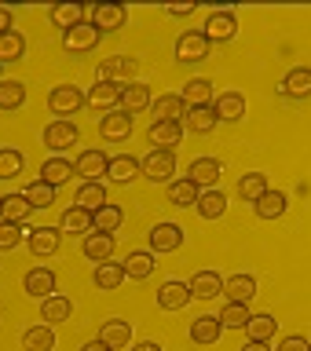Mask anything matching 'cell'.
<instances>
[{
	"mask_svg": "<svg viewBox=\"0 0 311 351\" xmlns=\"http://www.w3.org/2000/svg\"><path fill=\"white\" fill-rule=\"evenodd\" d=\"M81 106H88L81 88H73V84H59V88H51V95H48V110H51V114L59 117V121L73 117Z\"/></svg>",
	"mask_w": 311,
	"mask_h": 351,
	"instance_id": "1",
	"label": "cell"
},
{
	"mask_svg": "<svg viewBox=\"0 0 311 351\" xmlns=\"http://www.w3.org/2000/svg\"><path fill=\"white\" fill-rule=\"evenodd\" d=\"M143 176H147L150 183H172L176 176V154L172 150H150L147 158L139 161Z\"/></svg>",
	"mask_w": 311,
	"mask_h": 351,
	"instance_id": "2",
	"label": "cell"
},
{
	"mask_svg": "<svg viewBox=\"0 0 311 351\" xmlns=\"http://www.w3.org/2000/svg\"><path fill=\"white\" fill-rule=\"evenodd\" d=\"M209 37L202 29H187V33H180L176 37V59L180 62H202V59H209Z\"/></svg>",
	"mask_w": 311,
	"mask_h": 351,
	"instance_id": "3",
	"label": "cell"
},
{
	"mask_svg": "<svg viewBox=\"0 0 311 351\" xmlns=\"http://www.w3.org/2000/svg\"><path fill=\"white\" fill-rule=\"evenodd\" d=\"M99 37H103V33H99L92 22H81V26H73V29L62 33V48L70 55H84V51H92L99 44Z\"/></svg>",
	"mask_w": 311,
	"mask_h": 351,
	"instance_id": "4",
	"label": "cell"
},
{
	"mask_svg": "<svg viewBox=\"0 0 311 351\" xmlns=\"http://www.w3.org/2000/svg\"><path fill=\"white\" fill-rule=\"evenodd\" d=\"M132 77H136V59H128V55H114V59L99 62V81H110V84H132Z\"/></svg>",
	"mask_w": 311,
	"mask_h": 351,
	"instance_id": "5",
	"label": "cell"
},
{
	"mask_svg": "<svg viewBox=\"0 0 311 351\" xmlns=\"http://www.w3.org/2000/svg\"><path fill=\"white\" fill-rule=\"evenodd\" d=\"M99 136H103L106 143H125L132 136V114H125L121 106L103 114V121H99Z\"/></svg>",
	"mask_w": 311,
	"mask_h": 351,
	"instance_id": "6",
	"label": "cell"
},
{
	"mask_svg": "<svg viewBox=\"0 0 311 351\" xmlns=\"http://www.w3.org/2000/svg\"><path fill=\"white\" fill-rule=\"evenodd\" d=\"M26 245H30L33 256H55L62 245V230L59 227H37L26 234Z\"/></svg>",
	"mask_w": 311,
	"mask_h": 351,
	"instance_id": "7",
	"label": "cell"
},
{
	"mask_svg": "<svg viewBox=\"0 0 311 351\" xmlns=\"http://www.w3.org/2000/svg\"><path fill=\"white\" fill-rule=\"evenodd\" d=\"M128 22V8L125 4H95L92 8V26L99 33H114Z\"/></svg>",
	"mask_w": 311,
	"mask_h": 351,
	"instance_id": "8",
	"label": "cell"
},
{
	"mask_svg": "<svg viewBox=\"0 0 311 351\" xmlns=\"http://www.w3.org/2000/svg\"><path fill=\"white\" fill-rule=\"evenodd\" d=\"M147 139H150V150H172L183 139V125L180 121H154Z\"/></svg>",
	"mask_w": 311,
	"mask_h": 351,
	"instance_id": "9",
	"label": "cell"
},
{
	"mask_svg": "<svg viewBox=\"0 0 311 351\" xmlns=\"http://www.w3.org/2000/svg\"><path fill=\"white\" fill-rule=\"evenodd\" d=\"M84 103L92 110H103V114H110V110L121 106V84H110V81H95V88H88Z\"/></svg>",
	"mask_w": 311,
	"mask_h": 351,
	"instance_id": "10",
	"label": "cell"
},
{
	"mask_svg": "<svg viewBox=\"0 0 311 351\" xmlns=\"http://www.w3.org/2000/svg\"><path fill=\"white\" fill-rule=\"evenodd\" d=\"M180 245H183L180 223H154L150 227V252H176Z\"/></svg>",
	"mask_w": 311,
	"mask_h": 351,
	"instance_id": "11",
	"label": "cell"
},
{
	"mask_svg": "<svg viewBox=\"0 0 311 351\" xmlns=\"http://www.w3.org/2000/svg\"><path fill=\"white\" fill-rule=\"evenodd\" d=\"M202 33L209 37V44H227V40L238 33V22H235V15H231V11H213Z\"/></svg>",
	"mask_w": 311,
	"mask_h": 351,
	"instance_id": "12",
	"label": "cell"
},
{
	"mask_svg": "<svg viewBox=\"0 0 311 351\" xmlns=\"http://www.w3.org/2000/svg\"><path fill=\"white\" fill-rule=\"evenodd\" d=\"M22 289H26L33 300H48V296H55V271H48V267H33V271H26V278H22Z\"/></svg>",
	"mask_w": 311,
	"mask_h": 351,
	"instance_id": "13",
	"label": "cell"
},
{
	"mask_svg": "<svg viewBox=\"0 0 311 351\" xmlns=\"http://www.w3.org/2000/svg\"><path fill=\"white\" fill-rule=\"evenodd\" d=\"M106 169H110V158L103 150H84L73 161V172L84 176V183H99V176H106Z\"/></svg>",
	"mask_w": 311,
	"mask_h": 351,
	"instance_id": "14",
	"label": "cell"
},
{
	"mask_svg": "<svg viewBox=\"0 0 311 351\" xmlns=\"http://www.w3.org/2000/svg\"><path fill=\"white\" fill-rule=\"evenodd\" d=\"M77 136H81V132H77L73 121H51V125L44 128V147L59 154V150H66V147H73Z\"/></svg>",
	"mask_w": 311,
	"mask_h": 351,
	"instance_id": "15",
	"label": "cell"
},
{
	"mask_svg": "<svg viewBox=\"0 0 311 351\" xmlns=\"http://www.w3.org/2000/svg\"><path fill=\"white\" fill-rule=\"evenodd\" d=\"M191 300L194 296H191V285L187 282H165L158 289V307L161 311H183Z\"/></svg>",
	"mask_w": 311,
	"mask_h": 351,
	"instance_id": "16",
	"label": "cell"
},
{
	"mask_svg": "<svg viewBox=\"0 0 311 351\" xmlns=\"http://www.w3.org/2000/svg\"><path fill=\"white\" fill-rule=\"evenodd\" d=\"M220 176H224V165L216 158H198V161H191V169H187V180H194L198 186H209V191L220 183Z\"/></svg>",
	"mask_w": 311,
	"mask_h": 351,
	"instance_id": "17",
	"label": "cell"
},
{
	"mask_svg": "<svg viewBox=\"0 0 311 351\" xmlns=\"http://www.w3.org/2000/svg\"><path fill=\"white\" fill-rule=\"evenodd\" d=\"M99 340L110 348V351H121L132 344V322H125V318H110V322H103V329H99Z\"/></svg>",
	"mask_w": 311,
	"mask_h": 351,
	"instance_id": "18",
	"label": "cell"
},
{
	"mask_svg": "<svg viewBox=\"0 0 311 351\" xmlns=\"http://www.w3.org/2000/svg\"><path fill=\"white\" fill-rule=\"evenodd\" d=\"M224 296H227V304H249L257 296V278L253 274H231L224 282Z\"/></svg>",
	"mask_w": 311,
	"mask_h": 351,
	"instance_id": "19",
	"label": "cell"
},
{
	"mask_svg": "<svg viewBox=\"0 0 311 351\" xmlns=\"http://www.w3.org/2000/svg\"><path fill=\"white\" fill-rule=\"evenodd\" d=\"M154 103L150 99V84H143V81H132L121 88V110L125 114H139V110H147Z\"/></svg>",
	"mask_w": 311,
	"mask_h": 351,
	"instance_id": "20",
	"label": "cell"
},
{
	"mask_svg": "<svg viewBox=\"0 0 311 351\" xmlns=\"http://www.w3.org/2000/svg\"><path fill=\"white\" fill-rule=\"evenodd\" d=\"M213 114H216V121H242V117H246V95H242V92L216 95Z\"/></svg>",
	"mask_w": 311,
	"mask_h": 351,
	"instance_id": "21",
	"label": "cell"
},
{
	"mask_svg": "<svg viewBox=\"0 0 311 351\" xmlns=\"http://www.w3.org/2000/svg\"><path fill=\"white\" fill-rule=\"evenodd\" d=\"M282 95H290V99H311V70L308 66H297V70H290L282 77V88H279Z\"/></svg>",
	"mask_w": 311,
	"mask_h": 351,
	"instance_id": "22",
	"label": "cell"
},
{
	"mask_svg": "<svg viewBox=\"0 0 311 351\" xmlns=\"http://www.w3.org/2000/svg\"><path fill=\"white\" fill-rule=\"evenodd\" d=\"M92 282H95V289H117L121 282H125V263H114V260H103V263H95V271H92Z\"/></svg>",
	"mask_w": 311,
	"mask_h": 351,
	"instance_id": "23",
	"label": "cell"
},
{
	"mask_svg": "<svg viewBox=\"0 0 311 351\" xmlns=\"http://www.w3.org/2000/svg\"><path fill=\"white\" fill-rule=\"evenodd\" d=\"M150 110H154V121H180L183 125V117H187L183 95H158L150 103Z\"/></svg>",
	"mask_w": 311,
	"mask_h": 351,
	"instance_id": "24",
	"label": "cell"
},
{
	"mask_svg": "<svg viewBox=\"0 0 311 351\" xmlns=\"http://www.w3.org/2000/svg\"><path fill=\"white\" fill-rule=\"evenodd\" d=\"M187 285H191V296H198V300H213V296L224 293V278L216 271H198Z\"/></svg>",
	"mask_w": 311,
	"mask_h": 351,
	"instance_id": "25",
	"label": "cell"
},
{
	"mask_svg": "<svg viewBox=\"0 0 311 351\" xmlns=\"http://www.w3.org/2000/svg\"><path fill=\"white\" fill-rule=\"evenodd\" d=\"M70 315H73V304H70V296H48V300H41V318H44V326H55V322H70Z\"/></svg>",
	"mask_w": 311,
	"mask_h": 351,
	"instance_id": "26",
	"label": "cell"
},
{
	"mask_svg": "<svg viewBox=\"0 0 311 351\" xmlns=\"http://www.w3.org/2000/svg\"><path fill=\"white\" fill-rule=\"evenodd\" d=\"M106 176H110L114 183L125 186V183H132V180H139L143 169H139V161L132 158V154H121V158H110V169H106Z\"/></svg>",
	"mask_w": 311,
	"mask_h": 351,
	"instance_id": "27",
	"label": "cell"
},
{
	"mask_svg": "<svg viewBox=\"0 0 311 351\" xmlns=\"http://www.w3.org/2000/svg\"><path fill=\"white\" fill-rule=\"evenodd\" d=\"M183 103H187V110L191 106H213V81L191 77V81L183 84Z\"/></svg>",
	"mask_w": 311,
	"mask_h": 351,
	"instance_id": "28",
	"label": "cell"
},
{
	"mask_svg": "<svg viewBox=\"0 0 311 351\" xmlns=\"http://www.w3.org/2000/svg\"><path fill=\"white\" fill-rule=\"evenodd\" d=\"M194 208H198V216H202V219H220L227 213V194L216 191V186H213V191H202Z\"/></svg>",
	"mask_w": 311,
	"mask_h": 351,
	"instance_id": "29",
	"label": "cell"
},
{
	"mask_svg": "<svg viewBox=\"0 0 311 351\" xmlns=\"http://www.w3.org/2000/svg\"><path fill=\"white\" fill-rule=\"evenodd\" d=\"M81 252L92 263H103V260H110V252H114V234H84V241H81Z\"/></svg>",
	"mask_w": 311,
	"mask_h": 351,
	"instance_id": "30",
	"label": "cell"
},
{
	"mask_svg": "<svg viewBox=\"0 0 311 351\" xmlns=\"http://www.w3.org/2000/svg\"><path fill=\"white\" fill-rule=\"evenodd\" d=\"M220 333H224V326H220L216 315H202V318L191 322V340L194 344H216Z\"/></svg>",
	"mask_w": 311,
	"mask_h": 351,
	"instance_id": "31",
	"label": "cell"
},
{
	"mask_svg": "<svg viewBox=\"0 0 311 351\" xmlns=\"http://www.w3.org/2000/svg\"><path fill=\"white\" fill-rule=\"evenodd\" d=\"M183 125H187V132H194V136H209V132L216 128L213 106H191V110H187V117H183Z\"/></svg>",
	"mask_w": 311,
	"mask_h": 351,
	"instance_id": "32",
	"label": "cell"
},
{
	"mask_svg": "<svg viewBox=\"0 0 311 351\" xmlns=\"http://www.w3.org/2000/svg\"><path fill=\"white\" fill-rule=\"evenodd\" d=\"M33 213V205L26 202V194H8L0 197V219H8V223H22Z\"/></svg>",
	"mask_w": 311,
	"mask_h": 351,
	"instance_id": "33",
	"label": "cell"
},
{
	"mask_svg": "<svg viewBox=\"0 0 311 351\" xmlns=\"http://www.w3.org/2000/svg\"><path fill=\"white\" fill-rule=\"evenodd\" d=\"M59 230H66V234H88V230H92V213L81 205L66 208L62 219H59Z\"/></svg>",
	"mask_w": 311,
	"mask_h": 351,
	"instance_id": "34",
	"label": "cell"
},
{
	"mask_svg": "<svg viewBox=\"0 0 311 351\" xmlns=\"http://www.w3.org/2000/svg\"><path fill=\"white\" fill-rule=\"evenodd\" d=\"M70 176H77V172H73V165L66 161V158H48V161L41 165V180L48 183V186H62Z\"/></svg>",
	"mask_w": 311,
	"mask_h": 351,
	"instance_id": "35",
	"label": "cell"
},
{
	"mask_svg": "<svg viewBox=\"0 0 311 351\" xmlns=\"http://www.w3.org/2000/svg\"><path fill=\"white\" fill-rule=\"evenodd\" d=\"M198 194H202V186H198L194 180H172L169 183V202L172 205H180V208H187V205H198Z\"/></svg>",
	"mask_w": 311,
	"mask_h": 351,
	"instance_id": "36",
	"label": "cell"
},
{
	"mask_svg": "<svg viewBox=\"0 0 311 351\" xmlns=\"http://www.w3.org/2000/svg\"><path fill=\"white\" fill-rule=\"evenodd\" d=\"M81 208H88V213H99V208L106 205V186L103 183H81L77 186V197H73Z\"/></svg>",
	"mask_w": 311,
	"mask_h": 351,
	"instance_id": "37",
	"label": "cell"
},
{
	"mask_svg": "<svg viewBox=\"0 0 311 351\" xmlns=\"http://www.w3.org/2000/svg\"><path fill=\"white\" fill-rule=\"evenodd\" d=\"M121 219H125V213H121V205H103L99 213H92V230H99V234H114V230L121 227Z\"/></svg>",
	"mask_w": 311,
	"mask_h": 351,
	"instance_id": "38",
	"label": "cell"
},
{
	"mask_svg": "<svg viewBox=\"0 0 311 351\" xmlns=\"http://www.w3.org/2000/svg\"><path fill=\"white\" fill-rule=\"evenodd\" d=\"M51 348H55L51 326H30L22 333V351H51Z\"/></svg>",
	"mask_w": 311,
	"mask_h": 351,
	"instance_id": "39",
	"label": "cell"
},
{
	"mask_svg": "<svg viewBox=\"0 0 311 351\" xmlns=\"http://www.w3.org/2000/svg\"><path fill=\"white\" fill-rule=\"evenodd\" d=\"M253 208H257L260 219H279L286 213V194L282 191H268V194H260L257 202H253Z\"/></svg>",
	"mask_w": 311,
	"mask_h": 351,
	"instance_id": "40",
	"label": "cell"
},
{
	"mask_svg": "<svg viewBox=\"0 0 311 351\" xmlns=\"http://www.w3.org/2000/svg\"><path fill=\"white\" fill-rule=\"evenodd\" d=\"M48 15H51L55 26L66 33V29H73V26H81V22H84V8L81 4H55Z\"/></svg>",
	"mask_w": 311,
	"mask_h": 351,
	"instance_id": "41",
	"label": "cell"
},
{
	"mask_svg": "<svg viewBox=\"0 0 311 351\" xmlns=\"http://www.w3.org/2000/svg\"><path fill=\"white\" fill-rule=\"evenodd\" d=\"M154 274V252H128L125 256V278H150Z\"/></svg>",
	"mask_w": 311,
	"mask_h": 351,
	"instance_id": "42",
	"label": "cell"
},
{
	"mask_svg": "<svg viewBox=\"0 0 311 351\" xmlns=\"http://www.w3.org/2000/svg\"><path fill=\"white\" fill-rule=\"evenodd\" d=\"M275 329H279L275 315H249V322H246L249 340H260V344H268V340L275 337Z\"/></svg>",
	"mask_w": 311,
	"mask_h": 351,
	"instance_id": "43",
	"label": "cell"
},
{
	"mask_svg": "<svg viewBox=\"0 0 311 351\" xmlns=\"http://www.w3.org/2000/svg\"><path fill=\"white\" fill-rule=\"evenodd\" d=\"M271 186H268V176L264 172H249V176H242L238 180V197H246V202H257L260 194H268Z\"/></svg>",
	"mask_w": 311,
	"mask_h": 351,
	"instance_id": "44",
	"label": "cell"
},
{
	"mask_svg": "<svg viewBox=\"0 0 311 351\" xmlns=\"http://www.w3.org/2000/svg\"><path fill=\"white\" fill-rule=\"evenodd\" d=\"M22 51H26V40H22V33H4V37H0V66L4 62H19L22 59Z\"/></svg>",
	"mask_w": 311,
	"mask_h": 351,
	"instance_id": "45",
	"label": "cell"
},
{
	"mask_svg": "<svg viewBox=\"0 0 311 351\" xmlns=\"http://www.w3.org/2000/svg\"><path fill=\"white\" fill-rule=\"evenodd\" d=\"M22 103H26V84L0 81V110H19Z\"/></svg>",
	"mask_w": 311,
	"mask_h": 351,
	"instance_id": "46",
	"label": "cell"
},
{
	"mask_svg": "<svg viewBox=\"0 0 311 351\" xmlns=\"http://www.w3.org/2000/svg\"><path fill=\"white\" fill-rule=\"evenodd\" d=\"M216 318H220V326H224V329H246V322H249V304H227Z\"/></svg>",
	"mask_w": 311,
	"mask_h": 351,
	"instance_id": "47",
	"label": "cell"
},
{
	"mask_svg": "<svg viewBox=\"0 0 311 351\" xmlns=\"http://www.w3.org/2000/svg\"><path fill=\"white\" fill-rule=\"evenodd\" d=\"M26 202L33 205V208H48V205H55V186H48L44 180H37V183H30L26 191Z\"/></svg>",
	"mask_w": 311,
	"mask_h": 351,
	"instance_id": "48",
	"label": "cell"
},
{
	"mask_svg": "<svg viewBox=\"0 0 311 351\" xmlns=\"http://www.w3.org/2000/svg\"><path fill=\"white\" fill-rule=\"evenodd\" d=\"M22 165H26V158H22L15 147H0V180H11V176H19Z\"/></svg>",
	"mask_w": 311,
	"mask_h": 351,
	"instance_id": "49",
	"label": "cell"
},
{
	"mask_svg": "<svg viewBox=\"0 0 311 351\" xmlns=\"http://www.w3.org/2000/svg\"><path fill=\"white\" fill-rule=\"evenodd\" d=\"M30 230H22V223H8V219H0V249H15L26 241Z\"/></svg>",
	"mask_w": 311,
	"mask_h": 351,
	"instance_id": "50",
	"label": "cell"
},
{
	"mask_svg": "<svg viewBox=\"0 0 311 351\" xmlns=\"http://www.w3.org/2000/svg\"><path fill=\"white\" fill-rule=\"evenodd\" d=\"M279 351H311V344H308L304 337H282Z\"/></svg>",
	"mask_w": 311,
	"mask_h": 351,
	"instance_id": "51",
	"label": "cell"
},
{
	"mask_svg": "<svg viewBox=\"0 0 311 351\" xmlns=\"http://www.w3.org/2000/svg\"><path fill=\"white\" fill-rule=\"evenodd\" d=\"M165 11H169L172 19H191L194 15V4H172V8H165Z\"/></svg>",
	"mask_w": 311,
	"mask_h": 351,
	"instance_id": "52",
	"label": "cell"
},
{
	"mask_svg": "<svg viewBox=\"0 0 311 351\" xmlns=\"http://www.w3.org/2000/svg\"><path fill=\"white\" fill-rule=\"evenodd\" d=\"M11 22H15V15H11L8 8H0V37H4V33H11Z\"/></svg>",
	"mask_w": 311,
	"mask_h": 351,
	"instance_id": "53",
	"label": "cell"
},
{
	"mask_svg": "<svg viewBox=\"0 0 311 351\" xmlns=\"http://www.w3.org/2000/svg\"><path fill=\"white\" fill-rule=\"evenodd\" d=\"M128 351H161V344H154V340H139V344H132Z\"/></svg>",
	"mask_w": 311,
	"mask_h": 351,
	"instance_id": "54",
	"label": "cell"
},
{
	"mask_svg": "<svg viewBox=\"0 0 311 351\" xmlns=\"http://www.w3.org/2000/svg\"><path fill=\"white\" fill-rule=\"evenodd\" d=\"M81 351H110V348H106V344H103V340H99V337H95V340H88V344H84Z\"/></svg>",
	"mask_w": 311,
	"mask_h": 351,
	"instance_id": "55",
	"label": "cell"
},
{
	"mask_svg": "<svg viewBox=\"0 0 311 351\" xmlns=\"http://www.w3.org/2000/svg\"><path fill=\"white\" fill-rule=\"evenodd\" d=\"M242 351H271V348H268V344H260V340H249V344L242 348Z\"/></svg>",
	"mask_w": 311,
	"mask_h": 351,
	"instance_id": "56",
	"label": "cell"
},
{
	"mask_svg": "<svg viewBox=\"0 0 311 351\" xmlns=\"http://www.w3.org/2000/svg\"><path fill=\"white\" fill-rule=\"evenodd\" d=\"M308 344H311V340H308Z\"/></svg>",
	"mask_w": 311,
	"mask_h": 351,
	"instance_id": "57",
	"label": "cell"
}]
</instances>
